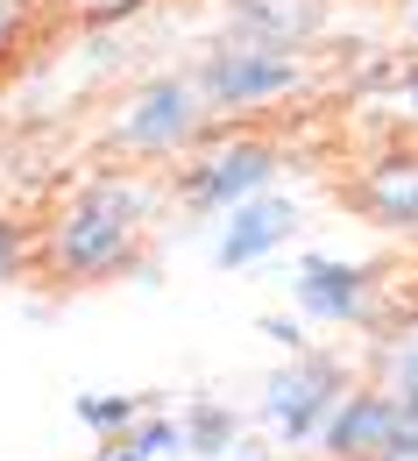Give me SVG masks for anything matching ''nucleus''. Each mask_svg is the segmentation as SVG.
<instances>
[{
    "mask_svg": "<svg viewBox=\"0 0 418 461\" xmlns=\"http://www.w3.org/2000/svg\"><path fill=\"white\" fill-rule=\"evenodd\" d=\"M149 213H156V185L128 171H93L64 192V206L50 213V228L36 241V270L58 291H85L128 277L142 263L149 241Z\"/></svg>",
    "mask_w": 418,
    "mask_h": 461,
    "instance_id": "1",
    "label": "nucleus"
},
{
    "mask_svg": "<svg viewBox=\"0 0 418 461\" xmlns=\"http://www.w3.org/2000/svg\"><path fill=\"white\" fill-rule=\"evenodd\" d=\"M220 121L206 107V93L191 86V71H156V78H135L107 107L100 142L128 157V164H184Z\"/></svg>",
    "mask_w": 418,
    "mask_h": 461,
    "instance_id": "2",
    "label": "nucleus"
},
{
    "mask_svg": "<svg viewBox=\"0 0 418 461\" xmlns=\"http://www.w3.org/2000/svg\"><path fill=\"white\" fill-rule=\"evenodd\" d=\"M277 177H284V149L270 135H255V128H213L184 164H171V192H178L184 213L227 221L241 199L277 192Z\"/></svg>",
    "mask_w": 418,
    "mask_h": 461,
    "instance_id": "3",
    "label": "nucleus"
},
{
    "mask_svg": "<svg viewBox=\"0 0 418 461\" xmlns=\"http://www.w3.org/2000/svg\"><path fill=\"white\" fill-rule=\"evenodd\" d=\"M184 71H191V86L206 93L213 121L270 114V107L298 100L305 86H312L305 58H298V50H284V43H220V50L191 58Z\"/></svg>",
    "mask_w": 418,
    "mask_h": 461,
    "instance_id": "4",
    "label": "nucleus"
},
{
    "mask_svg": "<svg viewBox=\"0 0 418 461\" xmlns=\"http://www.w3.org/2000/svg\"><path fill=\"white\" fill-rule=\"evenodd\" d=\"M355 391V376H348V362L334 355V348H305V355H284L270 376H262V404H255V419H262V433L277 440V447H319V433H326V419H334V404Z\"/></svg>",
    "mask_w": 418,
    "mask_h": 461,
    "instance_id": "5",
    "label": "nucleus"
},
{
    "mask_svg": "<svg viewBox=\"0 0 418 461\" xmlns=\"http://www.w3.org/2000/svg\"><path fill=\"white\" fill-rule=\"evenodd\" d=\"M291 312L319 334H341V327H361L376 312V270L355 263V256H326V249H305L298 270H291Z\"/></svg>",
    "mask_w": 418,
    "mask_h": 461,
    "instance_id": "6",
    "label": "nucleus"
},
{
    "mask_svg": "<svg viewBox=\"0 0 418 461\" xmlns=\"http://www.w3.org/2000/svg\"><path fill=\"white\" fill-rule=\"evenodd\" d=\"M305 234V206L277 185V192H255V199H241L235 213L220 221L213 234V263L220 270H255V263H270L277 249H291Z\"/></svg>",
    "mask_w": 418,
    "mask_h": 461,
    "instance_id": "7",
    "label": "nucleus"
},
{
    "mask_svg": "<svg viewBox=\"0 0 418 461\" xmlns=\"http://www.w3.org/2000/svg\"><path fill=\"white\" fill-rule=\"evenodd\" d=\"M390 433H397V391L390 384H355L319 433V461H369L390 447Z\"/></svg>",
    "mask_w": 418,
    "mask_h": 461,
    "instance_id": "8",
    "label": "nucleus"
},
{
    "mask_svg": "<svg viewBox=\"0 0 418 461\" xmlns=\"http://www.w3.org/2000/svg\"><path fill=\"white\" fill-rule=\"evenodd\" d=\"M355 213L376 221L397 241H418V149H397V157H376L369 171L355 177Z\"/></svg>",
    "mask_w": 418,
    "mask_h": 461,
    "instance_id": "9",
    "label": "nucleus"
},
{
    "mask_svg": "<svg viewBox=\"0 0 418 461\" xmlns=\"http://www.w3.org/2000/svg\"><path fill=\"white\" fill-rule=\"evenodd\" d=\"M220 22L235 43H284L305 50L326 29V0H220Z\"/></svg>",
    "mask_w": 418,
    "mask_h": 461,
    "instance_id": "10",
    "label": "nucleus"
},
{
    "mask_svg": "<svg viewBox=\"0 0 418 461\" xmlns=\"http://www.w3.org/2000/svg\"><path fill=\"white\" fill-rule=\"evenodd\" d=\"M156 404H164L156 391H85V398H71V419H78L93 440H128Z\"/></svg>",
    "mask_w": 418,
    "mask_h": 461,
    "instance_id": "11",
    "label": "nucleus"
},
{
    "mask_svg": "<svg viewBox=\"0 0 418 461\" xmlns=\"http://www.w3.org/2000/svg\"><path fill=\"white\" fill-rule=\"evenodd\" d=\"M178 419H184V455H191V461H227L241 447V411H235V404L191 398Z\"/></svg>",
    "mask_w": 418,
    "mask_h": 461,
    "instance_id": "12",
    "label": "nucleus"
},
{
    "mask_svg": "<svg viewBox=\"0 0 418 461\" xmlns=\"http://www.w3.org/2000/svg\"><path fill=\"white\" fill-rule=\"evenodd\" d=\"M128 447H135V455H149V461H184V419L156 404V411L128 433Z\"/></svg>",
    "mask_w": 418,
    "mask_h": 461,
    "instance_id": "13",
    "label": "nucleus"
},
{
    "mask_svg": "<svg viewBox=\"0 0 418 461\" xmlns=\"http://www.w3.org/2000/svg\"><path fill=\"white\" fill-rule=\"evenodd\" d=\"M29 263H36V234L22 228L14 213H0V291L22 285V277H29Z\"/></svg>",
    "mask_w": 418,
    "mask_h": 461,
    "instance_id": "14",
    "label": "nucleus"
},
{
    "mask_svg": "<svg viewBox=\"0 0 418 461\" xmlns=\"http://www.w3.org/2000/svg\"><path fill=\"white\" fill-rule=\"evenodd\" d=\"M376 384H390L397 398H418V334H405V341L376 362Z\"/></svg>",
    "mask_w": 418,
    "mask_h": 461,
    "instance_id": "15",
    "label": "nucleus"
},
{
    "mask_svg": "<svg viewBox=\"0 0 418 461\" xmlns=\"http://www.w3.org/2000/svg\"><path fill=\"white\" fill-rule=\"evenodd\" d=\"M58 7H64V22H78V29H114V22H128L149 0H58Z\"/></svg>",
    "mask_w": 418,
    "mask_h": 461,
    "instance_id": "16",
    "label": "nucleus"
},
{
    "mask_svg": "<svg viewBox=\"0 0 418 461\" xmlns=\"http://www.w3.org/2000/svg\"><path fill=\"white\" fill-rule=\"evenodd\" d=\"M255 334L277 348V355H305V348H312V327H305L298 312H262V320H255Z\"/></svg>",
    "mask_w": 418,
    "mask_h": 461,
    "instance_id": "17",
    "label": "nucleus"
},
{
    "mask_svg": "<svg viewBox=\"0 0 418 461\" xmlns=\"http://www.w3.org/2000/svg\"><path fill=\"white\" fill-rule=\"evenodd\" d=\"M369 461H418V398H397V433H390V447Z\"/></svg>",
    "mask_w": 418,
    "mask_h": 461,
    "instance_id": "18",
    "label": "nucleus"
},
{
    "mask_svg": "<svg viewBox=\"0 0 418 461\" xmlns=\"http://www.w3.org/2000/svg\"><path fill=\"white\" fill-rule=\"evenodd\" d=\"M22 29H29V0H0V71H7V58H14Z\"/></svg>",
    "mask_w": 418,
    "mask_h": 461,
    "instance_id": "19",
    "label": "nucleus"
},
{
    "mask_svg": "<svg viewBox=\"0 0 418 461\" xmlns=\"http://www.w3.org/2000/svg\"><path fill=\"white\" fill-rule=\"evenodd\" d=\"M397 114H405V121L418 128V58L405 64V71H397Z\"/></svg>",
    "mask_w": 418,
    "mask_h": 461,
    "instance_id": "20",
    "label": "nucleus"
},
{
    "mask_svg": "<svg viewBox=\"0 0 418 461\" xmlns=\"http://www.w3.org/2000/svg\"><path fill=\"white\" fill-rule=\"evenodd\" d=\"M93 461H149V455H135L128 440H107V447H100V455H93Z\"/></svg>",
    "mask_w": 418,
    "mask_h": 461,
    "instance_id": "21",
    "label": "nucleus"
},
{
    "mask_svg": "<svg viewBox=\"0 0 418 461\" xmlns=\"http://www.w3.org/2000/svg\"><path fill=\"white\" fill-rule=\"evenodd\" d=\"M227 461H277V455H270V447H235Z\"/></svg>",
    "mask_w": 418,
    "mask_h": 461,
    "instance_id": "22",
    "label": "nucleus"
},
{
    "mask_svg": "<svg viewBox=\"0 0 418 461\" xmlns=\"http://www.w3.org/2000/svg\"><path fill=\"white\" fill-rule=\"evenodd\" d=\"M405 36L418 43V0H405Z\"/></svg>",
    "mask_w": 418,
    "mask_h": 461,
    "instance_id": "23",
    "label": "nucleus"
}]
</instances>
